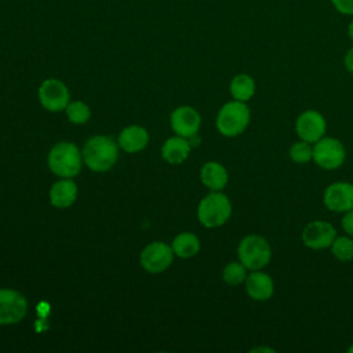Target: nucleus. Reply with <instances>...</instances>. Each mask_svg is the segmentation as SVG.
Wrapping results in <instances>:
<instances>
[{
	"label": "nucleus",
	"instance_id": "nucleus-10",
	"mask_svg": "<svg viewBox=\"0 0 353 353\" xmlns=\"http://www.w3.org/2000/svg\"><path fill=\"white\" fill-rule=\"evenodd\" d=\"M39 99L43 108L50 112L63 110L69 103L68 87L61 80L47 79L39 88Z\"/></svg>",
	"mask_w": 353,
	"mask_h": 353
},
{
	"label": "nucleus",
	"instance_id": "nucleus-26",
	"mask_svg": "<svg viewBox=\"0 0 353 353\" xmlns=\"http://www.w3.org/2000/svg\"><path fill=\"white\" fill-rule=\"evenodd\" d=\"M341 225H342V229L346 232V234L353 237V210L343 212Z\"/></svg>",
	"mask_w": 353,
	"mask_h": 353
},
{
	"label": "nucleus",
	"instance_id": "nucleus-12",
	"mask_svg": "<svg viewBox=\"0 0 353 353\" xmlns=\"http://www.w3.org/2000/svg\"><path fill=\"white\" fill-rule=\"evenodd\" d=\"M323 203L332 212L353 210V183L339 181L328 185L323 194Z\"/></svg>",
	"mask_w": 353,
	"mask_h": 353
},
{
	"label": "nucleus",
	"instance_id": "nucleus-11",
	"mask_svg": "<svg viewBox=\"0 0 353 353\" xmlns=\"http://www.w3.org/2000/svg\"><path fill=\"white\" fill-rule=\"evenodd\" d=\"M335 237V228L325 221H312L302 230V241L310 250L330 248Z\"/></svg>",
	"mask_w": 353,
	"mask_h": 353
},
{
	"label": "nucleus",
	"instance_id": "nucleus-17",
	"mask_svg": "<svg viewBox=\"0 0 353 353\" xmlns=\"http://www.w3.org/2000/svg\"><path fill=\"white\" fill-rule=\"evenodd\" d=\"M201 182L211 190H222L229 179L226 168L218 161H208L200 170Z\"/></svg>",
	"mask_w": 353,
	"mask_h": 353
},
{
	"label": "nucleus",
	"instance_id": "nucleus-28",
	"mask_svg": "<svg viewBox=\"0 0 353 353\" xmlns=\"http://www.w3.org/2000/svg\"><path fill=\"white\" fill-rule=\"evenodd\" d=\"M347 36H349L350 41L353 43V17H352V19H350V22L347 25Z\"/></svg>",
	"mask_w": 353,
	"mask_h": 353
},
{
	"label": "nucleus",
	"instance_id": "nucleus-23",
	"mask_svg": "<svg viewBox=\"0 0 353 353\" xmlns=\"http://www.w3.org/2000/svg\"><path fill=\"white\" fill-rule=\"evenodd\" d=\"M65 110H66L68 119L73 124H84V123L88 121V119L91 116L90 108L84 102H81V101H74V102L68 103Z\"/></svg>",
	"mask_w": 353,
	"mask_h": 353
},
{
	"label": "nucleus",
	"instance_id": "nucleus-27",
	"mask_svg": "<svg viewBox=\"0 0 353 353\" xmlns=\"http://www.w3.org/2000/svg\"><path fill=\"white\" fill-rule=\"evenodd\" d=\"M343 65H345V69L353 74V47L346 51L343 57Z\"/></svg>",
	"mask_w": 353,
	"mask_h": 353
},
{
	"label": "nucleus",
	"instance_id": "nucleus-13",
	"mask_svg": "<svg viewBox=\"0 0 353 353\" xmlns=\"http://www.w3.org/2000/svg\"><path fill=\"white\" fill-rule=\"evenodd\" d=\"M171 128L183 138L194 137L201 125V117L196 109L190 106H179L171 113Z\"/></svg>",
	"mask_w": 353,
	"mask_h": 353
},
{
	"label": "nucleus",
	"instance_id": "nucleus-19",
	"mask_svg": "<svg viewBox=\"0 0 353 353\" xmlns=\"http://www.w3.org/2000/svg\"><path fill=\"white\" fill-rule=\"evenodd\" d=\"M229 88L233 99L247 102L255 94V81L250 74L239 73L232 79Z\"/></svg>",
	"mask_w": 353,
	"mask_h": 353
},
{
	"label": "nucleus",
	"instance_id": "nucleus-3",
	"mask_svg": "<svg viewBox=\"0 0 353 353\" xmlns=\"http://www.w3.org/2000/svg\"><path fill=\"white\" fill-rule=\"evenodd\" d=\"M81 153L72 142H58L48 153L50 170L62 178L76 176L81 170Z\"/></svg>",
	"mask_w": 353,
	"mask_h": 353
},
{
	"label": "nucleus",
	"instance_id": "nucleus-29",
	"mask_svg": "<svg viewBox=\"0 0 353 353\" xmlns=\"http://www.w3.org/2000/svg\"><path fill=\"white\" fill-rule=\"evenodd\" d=\"M347 352H349V353H353V345H352V346L347 349Z\"/></svg>",
	"mask_w": 353,
	"mask_h": 353
},
{
	"label": "nucleus",
	"instance_id": "nucleus-18",
	"mask_svg": "<svg viewBox=\"0 0 353 353\" xmlns=\"http://www.w3.org/2000/svg\"><path fill=\"white\" fill-rule=\"evenodd\" d=\"M189 152H190L189 141L179 135L168 138L161 148V156L170 164L182 163L183 160L188 159Z\"/></svg>",
	"mask_w": 353,
	"mask_h": 353
},
{
	"label": "nucleus",
	"instance_id": "nucleus-9",
	"mask_svg": "<svg viewBox=\"0 0 353 353\" xmlns=\"http://www.w3.org/2000/svg\"><path fill=\"white\" fill-rule=\"evenodd\" d=\"M174 255L172 247L163 241H153L141 252V265L150 273H160L172 263Z\"/></svg>",
	"mask_w": 353,
	"mask_h": 353
},
{
	"label": "nucleus",
	"instance_id": "nucleus-8",
	"mask_svg": "<svg viewBox=\"0 0 353 353\" xmlns=\"http://www.w3.org/2000/svg\"><path fill=\"white\" fill-rule=\"evenodd\" d=\"M327 121L324 116L314 110L309 109L302 112L295 121V132L296 135L309 143H314L325 135Z\"/></svg>",
	"mask_w": 353,
	"mask_h": 353
},
{
	"label": "nucleus",
	"instance_id": "nucleus-21",
	"mask_svg": "<svg viewBox=\"0 0 353 353\" xmlns=\"http://www.w3.org/2000/svg\"><path fill=\"white\" fill-rule=\"evenodd\" d=\"M330 248L332 255L341 262H347L353 259V239L350 236L335 237Z\"/></svg>",
	"mask_w": 353,
	"mask_h": 353
},
{
	"label": "nucleus",
	"instance_id": "nucleus-6",
	"mask_svg": "<svg viewBox=\"0 0 353 353\" xmlns=\"http://www.w3.org/2000/svg\"><path fill=\"white\" fill-rule=\"evenodd\" d=\"M346 159V149L343 143L331 137H323L313 145V161L323 170H336Z\"/></svg>",
	"mask_w": 353,
	"mask_h": 353
},
{
	"label": "nucleus",
	"instance_id": "nucleus-20",
	"mask_svg": "<svg viewBox=\"0 0 353 353\" xmlns=\"http://www.w3.org/2000/svg\"><path fill=\"white\" fill-rule=\"evenodd\" d=\"M171 247H172V251L176 256L190 258V256H194L199 252L200 241H199L196 234H193L190 232H182L174 239Z\"/></svg>",
	"mask_w": 353,
	"mask_h": 353
},
{
	"label": "nucleus",
	"instance_id": "nucleus-5",
	"mask_svg": "<svg viewBox=\"0 0 353 353\" xmlns=\"http://www.w3.org/2000/svg\"><path fill=\"white\" fill-rule=\"evenodd\" d=\"M237 256L248 270H259L270 262L272 248L265 237L250 234L239 243Z\"/></svg>",
	"mask_w": 353,
	"mask_h": 353
},
{
	"label": "nucleus",
	"instance_id": "nucleus-25",
	"mask_svg": "<svg viewBox=\"0 0 353 353\" xmlns=\"http://www.w3.org/2000/svg\"><path fill=\"white\" fill-rule=\"evenodd\" d=\"M331 4L339 14L353 17V0H331Z\"/></svg>",
	"mask_w": 353,
	"mask_h": 353
},
{
	"label": "nucleus",
	"instance_id": "nucleus-7",
	"mask_svg": "<svg viewBox=\"0 0 353 353\" xmlns=\"http://www.w3.org/2000/svg\"><path fill=\"white\" fill-rule=\"evenodd\" d=\"M28 313L26 298L10 288H0V324L19 323Z\"/></svg>",
	"mask_w": 353,
	"mask_h": 353
},
{
	"label": "nucleus",
	"instance_id": "nucleus-2",
	"mask_svg": "<svg viewBox=\"0 0 353 353\" xmlns=\"http://www.w3.org/2000/svg\"><path fill=\"white\" fill-rule=\"evenodd\" d=\"M251 112L245 102L230 101L225 103L216 116V128L218 131L229 138L237 137L245 131L250 124Z\"/></svg>",
	"mask_w": 353,
	"mask_h": 353
},
{
	"label": "nucleus",
	"instance_id": "nucleus-22",
	"mask_svg": "<svg viewBox=\"0 0 353 353\" xmlns=\"http://www.w3.org/2000/svg\"><path fill=\"white\" fill-rule=\"evenodd\" d=\"M222 279L229 285H240L247 279V268L239 262H229L222 272Z\"/></svg>",
	"mask_w": 353,
	"mask_h": 353
},
{
	"label": "nucleus",
	"instance_id": "nucleus-16",
	"mask_svg": "<svg viewBox=\"0 0 353 353\" xmlns=\"http://www.w3.org/2000/svg\"><path fill=\"white\" fill-rule=\"evenodd\" d=\"M77 197V186L70 178L59 179L50 189V201L54 207L66 208L74 203Z\"/></svg>",
	"mask_w": 353,
	"mask_h": 353
},
{
	"label": "nucleus",
	"instance_id": "nucleus-14",
	"mask_svg": "<svg viewBox=\"0 0 353 353\" xmlns=\"http://www.w3.org/2000/svg\"><path fill=\"white\" fill-rule=\"evenodd\" d=\"M244 283H245V291L248 296L254 301H259V302L268 301L272 298L274 292L273 279L268 273L262 272L261 269L251 270V273L247 274V279Z\"/></svg>",
	"mask_w": 353,
	"mask_h": 353
},
{
	"label": "nucleus",
	"instance_id": "nucleus-24",
	"mask_svg": "<svg viewBox=\"0 0 353 353\" xmlns=\"http://www.w3.org/2000/svg\"><path fill=\"white\" fill-rule=\"evenodd\" d=\"M290 157L296 164L309 163L313 159V148L306 141H296L290 148Z\"/></svg>",
	"mask_w": 353,
	"mask_h": 353
},
{
	"label": "nucleus",
	"instance_id": "nucleus-15",
	"mask_svg": "<svg viewBox=\"0 0 353 353\" xmlns=\"http://www.w3.org/2000/svg\"><path fill=\"white\" fill-rule=\"evenodd\" d=\"M148 142L149 134L141 125L125 127L119 135V146L128 153H135L145 149Z\"/></svg>",
	"mask_w": 353,
	"mask_h": 353
},
{
	"label": "nucleus",
	"instance_id": "nucleus-4",
	"mask_svg": "<svg viewBox=\"0 0 353 353\" xmlns=\"http://www.w3.org/2000/svg\"><path fill=\"white\" fill-rule=\"evenodd\" d=\"M232 215V203L221 190H212L201 199L197 208V218L205 228H218L228 222Z\"/></svg>",
	"mask_w": 353,
	"mask_h": 353
},
{
	"label": "nucleus",
	"instance_id": "nucleus-1",
	"mask_svg": "<svg viewBox=\"0 0 353 353\" xmlns=\"http://www.w3.org/2000/svg\"><path fill=\"white\" fill-rule=\"evenodd\" d=\"M81 156L90 170L103 172L114 165L119 157V150L116 142L110 137L95 135L85 142Z\"/></svg>",
	"mask_w": 353,
	"mask_h": 353
}]
</instances>
